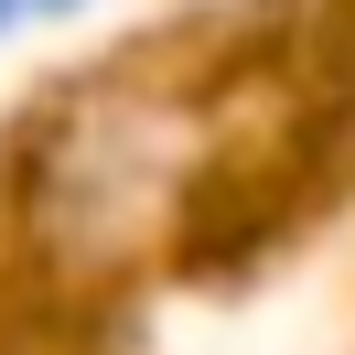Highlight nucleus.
Instances as JSON below:
<instances>
[{
  "mask_svg": "<svg viewBox=\"0 0 355 355\" xmlns=\"http://www.w3.org/2000/svg\"><path fill=\"white\" fill-rule=\"evenodd\" d=\"M65 11H87V0H0V44H11L22 22H65Z\"/></svg>",
  "mask_w": 355,
  "mask_h": 355,
  "instance_id": "nucleus-1",
  "label": "nucleus"
}]
</instances>
